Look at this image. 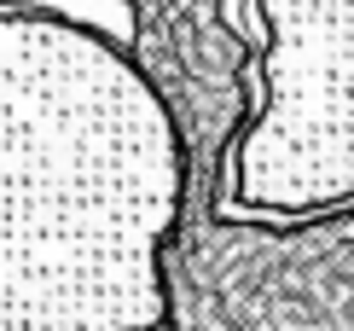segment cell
<instances>
[{
  "label": "cell",
  "instance_id": "2",
  "mask_svg": "<svg viewBox=\"0 0 354 331\" xmlns=\"http://www.w3.org/2000/svg\"><path fill=\"white\" fill-rule=\"evenodd\" d=\"M134 35L151 64L163 99L174 105L192 169L215 198L227 192V152L244 140L250 105H244V64L250 41L221 18V0H134Z\"/></svg>",
  "mask_w": 354,
  "mask_h": 331
},
{
  "label": "cell",
  "instance_id": "1",
  "mask_svg": "<svg viewBox=\"0 0 354 331\" xmlns=\"http://www.w3.org/2000/svg\"><path fill=\"white\" fill-rule=\"evenodd\" d=\"M268 53L261 76L268 99L227 163V186L239 209H268V192L285 169V140H308V93H326V128L337 140L343 204L354 198V0H261Z\"/></svg>",
  "mask_w": 354,
  "mask_h": 331
}]
</instances>
